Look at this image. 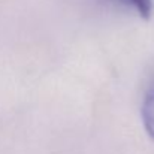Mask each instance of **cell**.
Wrapping results in <instances>:
<instances>
[{
  "label": "cell",
  "instance_id": "2",
  "mask_svg": "<svg viewBox=\"0 0 154 154\" xmlns=\"http://www.w3.org/2000/svg\"><path fill=\"white\" fill-rule=\"evenodd\" d=\"M132 9H135L142 18H148L151 14V2L150 0H117Z\"/></svg>",
  "mask_w": 154,
  "mask_h": 154
},
{
  "label": "cell",
  "instance_id": "1",
  "mask_svg": "<svg viewBox=\"0 0 154 154\" xmlns=\"http://www.w3.org/2000/svg\"><path fill=\"white\" fill-rule=\"evenodd\" d=\"M142 121H144V127L147 130V133L154 139V79L151 81L144 102H142Z\"/></svg>",
  "mask_w": 154,
  "mask_h": 154
}]
</instances>
